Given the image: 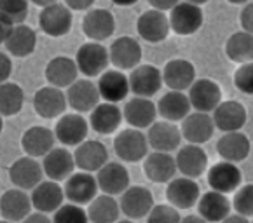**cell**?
<instances>
[{
  "label": "cell",
  "instance_id": "obj_51",
  "mask_svg": "<svg viewBox=\"0 0 253 223\" xmlns=\"http://www.w3.org/2000/svg\"><path fill=\"white\" fill-rule=\"evenodd\" d=\"M11 30H12V25L4 18V16L0 14V45L5 42V38H7V35Z\"/></svg>",
  "mask_w": 253,
  "mask_h": 223
},
{
  "label": "cell",
  "instance_id": "obj_45",
  "mask_svg": "<svg viewBox=\"0 0 253 223\" xmlns=\"http://www.w3.org/2000/svg\"><path fill=\"white\" fill-rule=\"evenodd\" d=\"M234 86L243 94H253V65L245 63L236 70L234 74Z\"/></svg>",
  "mask_w": 253,
  "mask_h": 223
},
{
  "label": "cell",
  "instance_id": "obj_46",
  "mask_svg": "<svg viewBox=\"0 0 253 223\" xmlns=\"http://www.w3.org/2000/svg\"><path fill=\"white\" fill-rule=\"evenodd\" d=\"M12 74V60L7 52L0 51V84L9 82V77Z\"/></svg>",
  "mask_w": 253,
  "mask_h": 223
},
{
  "label": "cell",
  "instance_id": "obj_52",
  "mask_svg": "<svg viewBox=\"0 0 253 223\" xmlns=\"http://www.w3.org/2000/svg\"><path fill=\"white\" fill-rule=\"evenodd\" d=\"M220 223H252L250 218H245V216H239V215H229L227 218L223 220Z\"/></svg>",
  "mask_w": 253,
  "mask_h": 223
},
{
  "label": "cell",
  "instance_id": "obj_34",
  "mask_svg": "<svg viewBox=\"0 0 253 223\" xmlns=\"http://www.w3.org/2000/svg\"><path fill=\"white\" fill-rule=\"evenodd\" d=\"M198 211L206 223H220L231 215V201H229L223 193L218 192H210L203 193L198 201Z\"/></svg>",
  "mask_w": 253,
  "mask_h": 223
},
{
  "label": "cell",
  "instance_id": "obj_11",
  "mask_svg": "<svg viewBox=\"0 0 253 223\" xmlns=\"http://www.w3.org/2000/svg\"><path fill=\"white\" fill-rule=\"evenodd\" d=\"M42 178H44V171H42L41 162L28 155L16 159L9 167V180L16 188L23 192L34 190L42 182Z\"/></svg>",
  "mask_w": 253,
  "mask_h": 223
},
{
  "label": "cell",
  "instance_id": "obj_28",
  "mask_svg": "<svg viewBox=\"0 0 253 223\" xmlns=\"http://www.w3.org/2000/svg\"><path fill=\"white\" fill-rule=\"evenodd\" d=\"M63 188L60 186V183L51 182V180L41 182L30 193L32 208L37 213H44V215L54 213L60 206H63Z\"/></svg>",
  "mask_w": 253,
  "mask_h": 223
},
{
  "label": "cell",
  "instance_id": "obj_58",
  "mask_svg": "<svg viewBox=\"0 0 253 223\" xmlns=\"http://www.w3.org/2000/svg\"><path fill=\"white\" fill-rule=\"evenodd\" d=\"M0 223H11V222H7V220H0Z\"/></svg>",
  "mask_w": 253,
  "mask_h": 223
},
{
  "label": "cell",
  "instance_id": "obj_27",
  "mask_svg": "<svg viewBox=\"0 0 253 223\" xmlns=\"http://www.w3.org/2000/svg\"><path fill=\"white\" fill-rule=\"evenodd\" d=\"M56 138L49 127L44 126H32L23 133L21 136V149L32 159L45 157L54 149Z\"/></svg>",
  "mask_w": 253,
  "mask_h": 223
},
{
  "label": "cell",
  "instance_id": "obj_53",
  "mask_svg": "<svg viewBox=\"0 0 253 223\" xmlns=\"http://www.w3.org/2000/svg\"><path fill=\"white\" fill-rule=\"evenodd\" d=\"M180 223H206V222L201 218V216L189 215V216H185V218H182V220H180Z\"/></svg>",
  "mask_w": 253,
  "mask_h": 223
},
{
  "label": "cell",
  "instance_id": "obj_30",
  "mask_svg": "<svg viewBox=\"0 0 253 223\" xmlns=\"http://www.w3.org/2000/svg\"><path fill=\"white\" fill-rule=\"evenodd\" d=\"M45 80L49 82V86L56 87V89H65L70 87L79 77L77 65L72 58L68 56H56L45 65Z\"/></svg>",
  "mask_w": 253,
  "mask_h": 223
},
{
  "label": "cell",
  "instance_id": "obj_57",
  "mask_svg": "<svg viewBox=\"0 0 253 223\" xmlns=\"http://www.w3.org/2000/svg\"><path fill=\"white\" fill-rule=\"evenodd\" d=\"M116 223H134V222H131V220H121V222H116Z\"/></svg>",
  "mask_w": 253,
  "mask_h": 223
},
{
  "label": "cell",
  "instance_id": "obj_25",
  "mask_svg": "<svg viewBox=\"0 0 253 223\" xmlns=\"http://www.w3.org/2000/svg\"><path fill=\"white\" fill-rule=\"evenodd\" d=\"M136 32L145 42H150V44H159V42L166 40L171 30H169L168 16L164 14V12L149 9V11L142 12V16L138 18Z\"/></svg>",
  "mask_w": 253,
  "mask_h": 223
},
{
  "label": "cell",
  "instance_id": "obj_41",
  "mask_svg": "<svg viewBox=\"0 0 253 223\" xmlns=\"http://www.w3.org/2000/svg\"><path fill=\"white\" fill-rule=\"evenodd\" d=\"M0 14L4 16L12 26L25 25L28 16V2L23 0H2L0 2Z\"/></svg>",
  "mask_w": 253,
  "mask_h": 223
},
{
  "label": "cell",
  "instance_id": "obj_33",
  "mask_svg": "<svg viewBox=\"0 0 253 223\" xmlns=\"http://www.w3.org/2000/svg\"><path fill=\"white\" fill-rule=\"evenodd\" d=\"M123 122V110L117 105L112 103H98L89 112V126L98 134H112L116 133Z\"/></svg>",
  "mask_w": 253,
  "mask_h": 223
},
{
  "label": "cell",
  "instance_id": "obj_43",
  "mask_svg": "<svg viewBox=\"0 0 253 223\" xmlns=\"http://www.w3.org/2000/svg\"><path fill=\"white\" fill-rule=\"evenodd\" d=\"M52 223H87V215L81 206L75 204H63L54 211L51 218Z\"/></svg>",
  "mask_w": 253,
  "mask_h": 223
},
{
  "label": "cell",
  "instance_id": "obj_18",
  "mask_svg": "<svg viewBox=\"0 0 253 223\" xmlns=\"http://www.w3.org/2000/svg\"><path fill=\"white\" fill-rule=\"evenodd\" d=\"M176 171L183 175V178L196 180L208 169V155L203 150V147L198 145H183L178 149L175 157Z\"/></svg>",
  "mask_w": 253,
  "mask_h": 223
},
{
  "label": "cell",
  "instance_id": "obj_50",
  "mask_svg": "<svg viewBox=\"0 0 253 223\" xmlns=\"http://www.w3.org/2000/svg\"><path fill=\"white\" fill-rule=\"evenodd\" d=\"M21 223H52L51 218L44 213H30Z\"/></svg>",
  "mask_w": 253,
  "mask_h": 223
},
{
  "label": "cell",
  "instance_id": "obj_10",
  "mask_svg": "<svg viewBox=\"0 0 253 223\" xmlns=\"http://www.w3.org/2000/svg\"><path fill=\"white\" fill-rule=\"evenodd\" d=\"M65 199L70 201V204L75 206H86L98 195V185L96 178L91 173L79 171L74 173L65 180Z\"/></svg>",
  "mask_w": 253,
  "mask_h": 223
},
{
  "label": "cell",
  "instance_id": "obj_49",
  "mask_svg": "<svg viewBox=\"0 0 253 223\" xmlns=\"http://www.w3.org/2000/svg\"><path fill=\"white\" fill-rule=\"evenodd\" d=\"M176 4H178V2H175V0H150V9L166 14V12L171 11Z\"/></svg>",
  "mask_w": 253,
  "mask_h": 223
},
{
  "label": "cell",
  "instance_id": "obj_36",
  "mask_svg": "<svg viewBox=\"0 0 253 223\" xmlns=\"http://www.w3.org/2000/svg\"><path fill=\"white\" fill-rule=\"evenodd\" d=\"M216 152L225 162H241L250 155V140L245 133H223V136L216 142Z\"/></svg>",
  "mask_w": 253,
  "mask_h": 223
},
{
  "label": "cell",
  "instance_id": "obj_14",
  "mask_svg": "<svg viewBox=\"0 0 253 223\" xmlns=\"http://www.w3.org/2000/svg\"><path fill=\"white\" fill-rule=\"evenodd\" d=\"M67 107V96H65L63 89L45 86L34 94V110L42 119H60Z\"/></svg>",
  "mask_w": 253,
  "mask_h": 223
},
{
  "label": "cell",
  "instance_id": "obj_4",
  "mask_svg": "<svg viewBox=\"0 0 253 223\" xmlns=\"http://www.w3.org/2000/svg\"><path fill=\"white\" fill-rule=\"evenodd\" d=\"M129 91L134 94V98H150L159 93L163 87V75L161 70L154 65H138L133 68L127 77Z\"/></svg>",
  "mask_w": 253,
  "mask_h": 223
},
{
  "label": "cell",
  "instance_id": "obj_26",
  "mask_svg": "<svg viewBox=\"0 0 253 223\" xmlns=\"http://www.w3.org/2000/svg\"><path fill=\"white\" fill-rule=\"evenodd\" d=\"M215 133V126L210 113H199L194 112L189 113L185 119L182 120V127H180V134L189 145H198L201 147L206 143Z\"/></svg>",
  "mask_w": 253,
  "mask_h": 223
},
{
  "label": "cell",
  "instance_id": "obj_23",
  "mask_svg": "<svg viewBox=\"0 0 253 223\" xmlns=\"http://www.w3.org/2000/svg\"><path fill=\"white\" fill-rule=\"evenodd\" d=\"M42 171L51 182H65L68 176L74 175L75 162L74 155L68 149L60 147V149H52L45 157H42Z\"/></svg>",
  "mask_w": 253,
  "mask_h": 223
},
{
  "label": "cell",
  "instance_id": "obj_16",
  "mask_svg": "<svg viewBox=\"0 0 253 223\" xmlns=\"http://www.w3.org/2000/svg\"><path fill=\"white\" fill-rule=\"evenodd\" d=\"M82 32L91 42H103L116 32V19L107 9H91L82 19Z\"/></svg>",
  "mask_w": 253,
  "mask_h": 223
},
{
  "label": "cell",
  "instance_id": "obj_13",
  "mask_svg": "<svg viewBox=\"0 0 253 223\" xmlns=\"http://www.w3.org/2000/svg\"><path fill=\"white\" fill-rule=\"evenodd\" d=\"M74 162L75 167H79L84 173H98L105 164L108 162V150L101 142L96 140H86L79 147H75Z\"/></svg>",
  "mask_w": 253,
  "mask_h": 223
},
{
  "label": "cell",
  "instance_id": "obj_35",
  "mask_svg": "<svg viewBox=\"0 0 253 223\" xmlns=\"http://www.w3.org/2000/svg\"><path fill=\"white\" fill-rule=\"evenodd\" d=\"M4 45L7 54L14 56V58H26V56L34 54L35 47H37V34L28 25H16L9 32Z\"/></svg>",
  "mask_w": 253,
  "mask_h": 223
},
{
  "label": "cell",
  "instance_id": "obj_19",
  "mask_svg": "<svg viewBox=\"0 0 253 223\" xmlns=\"http://www.w3.org/2000/svg\"><path fill=\"white\" fill-rule=\"evenodd\" d=\"M129 173H127L126 166L121 162H107L96 173L98 190H101L105 195H110V197L121 195L129 186Z\"/></svg>",
  "mask_w": 253,
  "mask_h": 223
},
{
  "label": "cell",
  "instance_id": "obj_17",
  "mask_svg": "<svg viewBox=\"0 0 253 223\" xmlns=\"http://www.w3.org/2000/svg\"><path fill=\"white\" fill-rule=\"evenodd\" d=\"M246 108L243 103L236 100L220 101L218 107L213 110V126L215 129H220L222 133H236L241 131V127L246 124Z\"/></svg>",
  "mask_w": 253,
  "mask_h": 223
},
{
  "label": "cell",
  "instance_id": "obj_56",
  "mask_svg": "<svg viewBox=\"0 0 253 223\" xmlns=\"http://www.w3.org/2000/svg\"><path fill=\"white\" fill-rule=\"evenodd\" d=\"M2 131H4V120H2V117H0V134H2Z\"/></svg>",
  "mask_w": 253,
  "mask_h": 223
},
{
  "label": "cell",
  "instance_id": "obj_21",
  "mask_svg": "<svg viewBox=\"0 0 253 223\" xmlns=\"http://www.w3.org/2000/svg\"><path fill=\"white\" fill-rule=\"evenodd\" d=\"M166 197L171 208L178 209H190L198 204L201 197L199 185L190 178H173L166 186Z\"/></svg>",
  "mask_w": 253,
  "mask_h": 223
},
{
  "label": "cell",
  "instance_id": "obj_7",
  "mask_svg": "<svg viewBox=\"0 0 253 223\" xmlns=\"http://www.w3.org/2000/svg\"><path fill=\"white\" fill-rule=\"evenodd\" d=\"M54 138L65 147H79L82 142H86L89 133V124L84 115L79 113H63L54 126Z\"/></svg>",
  "mask_w": 253,
  "mask_h": 223
},
{
  "label": "cell",
  "instance_id": "obj_1",
  "mask_svg": "<svg viewBox=\"0 0 253 223\" xmlns=\"http://www.w3.org/2000/svg\"><path fill=\"white\" fill-rule=\"evenodd\" d=\"M203 21H205V12H203L201 5L194 4V2H178L168 16L169 30L175 32L176 35H183V37H189V35L199 32Z\"/></svg>",
  "mask_w": 253,
  "mask_h": 223
},
{
  "label": "cell",
  "instance_id": "obj_47",
  "mask_svg": "<svg viewBox=\"0 0 253 223\" xmlns=\"http://www.w3.org/2000/svg\"><path fill=\"white\" fill-rule=\"evenodd\" d=\"M241 26H243L241 32H245V34H252V30H253V4H252V2L243 7V11H241Z\"/></svg>",
  "mask_w": 253,
  "mask_h": 223
},
{
  "label": "cell",
  "instance_id": "obj_39",
  "mask_svg": "<svg viewBox=\"0 0 253 223\" xmlns=\"http://www.w3.org/2000/svg\"><path fill=\"white\" fill-rule=\"evenodd\" d=\"M225 54L231 61L239 65L252 63L253 58V37L252 34L234 32L225 42Z\"/></svg>",
  "mask_w": 253,
  "mask_h": 223
},
{
  "label": "cell",
  "instance_id": "obj_5",
  "mask_svg": "<svg viewBox=\"0 0 253 223\" xmlns=\"http://www.w3.org/2000/svg\"><path fill=\"white\" fill-rule=\"evenodd\" d=\"M142 54V45L138 44L136 38L124 35L112 42L110 49H108V61L116 67V70L126 72L133 70L140 65Z\"/></svg>",
  "mask_w": 253,
  "mask_h": 223
},
{
  "label": "cell",
  "instance_id": "obj_38",
  "mask_svg": "<svg viewBox=\"0 0 253 223\" xmlns=\"http://www.w3.org/2000/svg\"><path fill=\"white\" fill-rule=\"evenodd\" d=\"M87 222L91 223H116L119 222V202L110 195H96L87 204Z\"/></svg>",
  "mask_w": 253,
  "mask_h": 223
},
{
  "label": "cell",
  "instance_id": "obj_2",
  "mask_svg": "<svg viewBox=\"0 0 253 223\" xmlns=\"http://www.w3.org/2000/svg\"><path fill=\"white\" fill-rule=\"evenodd\" d=\"M114 150L124 162H140L149 155V143H147L145 133L133 127L123 129L114 140Z\"/></svg>",
  "mask_w": 253,
  "mask_h": 223
},
{
  "label": "cell",
  "instance_id": "obj_8",
  "mask_svg": "<svg viewBox=\"0 0 253 223\" xmlns=\"http://www.w3.org/2000/svg\"><path fill=\"white\" fill-rule=\"evenodd\" d=\"M72 25H74V16H72V12L68 11L65 4L54 2L49 7L41 9L39 26L49 37H65L72 30Z\"/></svg>",
  "mask_w": 253,
  "mask_h": 223
},
{
  "label": "cell",
  "instance_id": "obj_48",
  "mask_svg": "<svg viewBox=\"0 0 253 223\" xmlns=\"http://www.w3.org/2000/svg\"><path fill=\"white\" fill-rule=\"evenodd\" d=\"M93 0H67L65 5L70 12H75V11H91L93 9Z\"/></svg>",
  "mask_w": 253,
  "mask_h": 223
},
{
  "label": "cell",
  "instance_id": "obj_24",
  "mask_svg": "<svg viewBox=\"0 0 253 223\" xmlns=\"http://www.w3.org/2000/svg\"><path fill=\"white\" fill-rule=\"evenodd\" d=\"M161 75H163V84H166L169 89L183 93L196 80V67L189 60L176 58L168 61L164 70H161Z\"/></svg>",
  "mask_w": 253,
  "mask_h": 223
},
{
  "label": "cell",
  "instance_id": "obj_44",
  "mask_svg": "<svg viewBox=\"0 0 253 223\" xmlns=\"http://www.w3.org/2000/svg\"><path fill=\"white\" fill-rule=\"evenodd\" d=\"M180 213L169 204H157L147 215V223H180Z\"/></svg>",
  "mask_w": 253,
  "mask_h": 223
},
{
  "label": "cell",
  "instance_id": "obj_37",
  "mask_svg": "<svg viewBox=\"0 0 253 223\" xmlns=\"http://www.w3.org/2000/svg\"><path fill=\"white\" fill-rule=\"evenodd\" d=\"M157 115L163 117L166 122H180L190 113V103L185 93H178V91H169L159 100L156 105Z\"/></svg>",
  "mask_w": 253,
  "mask_h": 223
},
{
  "label": "cell",
  "instance_id": "obj_12",
  "mask_svg": "<svg viewBox=\"0 0 253 223\" xmlns=\"http://www.w3.org/2000/svg\"><path fill=\"white\" fill-rule=\"evenodd\" d=\"M65 96H67V105L79 115L89 113L100 103L96 84L89 78H77L70 87H67Z\"/></svg>",
  "mask_w": 253,
  "mask_h": 223
},
{
  "label": "cell",
  "instance_id": "obj_6",
  "mask_svg": "<svg viewBox=\"0 0 253 223\" xmlns=\"http://www.w3.org/2000/svg\"><path fill=\"white\" fill-rule=\"evenodd\" d=\"M189 103L199 113H210L213 112L222 101V89L211 78H198L189 87Z\"/></svg>",
  "mask_w": 253,
  "mask_h": 223
},
{
  "label": "cell",
  "instance_id": "obj_22",
  "mask_svg": "<svg viewBox=\"0 0 253 223\" xmlns=\"http://www.w3.org/2000/svg\"><path fill=\"white\" fill-rule=\"evenodd\" d=\"M96 89L100 100H103L105 103L117 105L126 100V96L129 94V84H127V77L124 75V72L107 70L98 77Z\"/></svg>",
  "mask_w": 253,
  "mask_h": 223
},
{
  "label": "cell",
  "instance_id": "obj_9",
  "mask_svg": "<svg viewBox=\"0 0 253 223\" xmlns=\"http://www.w3.org/2000/svg\"><path fill=\"white\" fill-rule=\"evenodd\" d=\"M154 206L156 204H154L152 192H150L147 186H142V185L127 186V188L121 193L119 209H121V213H124V215L131 220V222H133V220L145 218Z\"/></svg>",
  "mask_w": 253,
  "mask_h": 223
},
{
  "label": "cell",
  "instance_id": "obj_54",
  "mask_svg": "<svg viewBox=\"0 0 253 223\" xmlns=\"http://www.w3.org/2000/svg\"><path fill=\"white\" fill-rule=\"evenodd\" d=\"M34 4L37 5V7H41V9H45V7H49V5L54 4V0H35Z\"/></svg>",
  "mask_w": 253,
  "mask_h": 223
},
{
  "label": "cell",
  "instance_id": "obj_40",
  "mask_svg": "<svg viewBox=\"0 0 253 223\" xmlns=\"http://www.w3.org/2000/svg\"><path fill=\"white\" fill-rule=\"evenodd\" d=\"M25 105V91L16 82L0 84V117H14Z\"/></svg>",
  "mask_w": 253,
  "mask_h": 223
},
{
  "label": "cell",
  "instance_id": "obj_31",
  "mask_svg": "<svg viewBox=\"0 0 253 223\" xmlns=\"http://www.w3.org/2000/svg\"><path fill=\"white\" fill-rule=\"evenodd\" d=\"M32 213L30 195L19 188L5 190L0 197V215L11 223L23 222Z\"/></svg>",
  "mask_w": 253,
  "mask_h": 223
},
{
  "label": "cell",
  "instance_id": "obj_20",
  "mask_svg": "<svg viewBox=\"0 0 253 223\" xmlns=\"http://www.w3.org/2000/svg\"><path fill=\"white\" fill-rule=\"evenodd\" d=\"M147 143L152 147L154 152H163V153H171L180 149V142H182V134H180V127L175 124L166 122V120H159L154 122L147 131Z\"/></svg>",
  "mask_w": 253,
  "mask_h": 223
},
{
  "label": "cell",
  "instance_id": "obj_55",
  "mask_svg": "<svg viewBox=\"0 0 253 223\" xmlns=\"http://www.w3.org/2000/svg\"><path fill=\"white\" fill-rule=\"evenodd\" d=\"M114 4L119 5V7H129V5H134V0H126V2L124 0H116Z\"/></svg>",
  "mask_w": 253,
  "mask_h": 223
},
{
  "label": "cell",
  "instance_id": "obj_3",
  "mask_svg": "<svg viewBox=\"0 0 253 223\" xmlns=\"http://www.w3.org/2000/svg\"><path fill=\"white\" fill-rule=\"evenodd\" d=\"M75 65L79 74L86 77H100L108 68V49L98 42H86L77 49L75 54Z\"/></svg>",
  "mask_w": 253,
  "mask_h": 223
},
{
  "label": "cell",
  "instance_id": "obj_32",
  "mask_svg": "<svg viewBox=\"0 0 253 223\" xmlns=\"http://www.w3.org/2000/svg\"><path fill=\"white\" fill-rule=\"evenodd\" d=\"M145 176L154 183H169L176 175L175 157L171 153L152 152L143 159Z\"/></svg>",
  "mask_w": 253,
  "mask_h": 223
},
{
  "label": "cell",
  "instance_id": "obj_29",
  "mask_svg": "<svg viewBox=\"0 0 253 223\" xmlns=\"http://www.w3.org/2000/svg\"><path fill=\"white\" fill-rule=\"evenodd\" d=\"M157 110L152 100L147 98H131L126 101L123 110V119L129 124L133 129H149L154 122H156Z\"/></svg>",
  "mask_w": 253,
  "mask_h": 223
},
{
  "label": "cell",
  "instance_id": "obj_15",
  "mask_svg": "<svg viewBox=\"0 0 253 223\" xmlns=\"http://www.w3.org/2000/svg\"><path fill=\"white\" fill-rule=\"evenodd\" d=\"M241 183L243 175L236 164L220 160L208 169V185L211 186L213 192L223 193V195L234 193L241 186Z\"/></svg>",
  "mask_w": 253,
  "mask_h": 223
},
{
  "label": "cell",
  "instance_id": "obj_42",
  "mask_svg": "<svg viewBox=\"0 0 253 223\" xmlns=\"http://www.w3.org/2000/svg\"><path fill=\"white\" fill-rule=\"evenodd\" d=\"M236 209V215L245 216V218H252L253 213V185L252 183H246L241 185L234 192V201L232 204Z\"/></svg>",
  "mask_w": 253,
  "mask_h": 223
}]
</instances>
